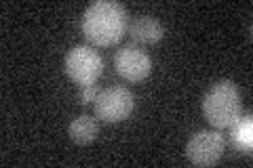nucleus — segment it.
<instances>
[{"instance_id": "nucleus-1", "label": "nucleus", "mask_w": 253, "mask_h": 168, "mask_svg": "<svg viewBox=\"0 0 253 168\" xmlns=\"http://www.w3.org/2000/svg\"><path fill=\"white\" fill-rule=\"evenodd\" d=\"M129 15L121 2L114 0H97L84 11L81 30L84 40L91 46H114L126 34Z\"/></svg>"}, {"instance_id": "nucleus-6", "label": "nucleus", "mask_w": 253, "mask_h": 168, "mask_svg": "<svg viewBox=\"0 0 253 168\" xmlns=\"http://www.w3.org/2000/svg\"><path fill=\"white\" fill-rule=\"evenodd\" d=\"M112 63L116 74L126 82H141L152 71V59L137 44H126L123 49H118Z\"/></svg>"}, {"instance_id": "nucleus-3", "label": "nucleus", "mask_w": 253, "mask_h": 168, "mask_svg": "<svg viewBox=\"0 0 253 168\" xmlns=\"http://www.w3.org/2000/svg\"><path fill=\"white\" fill-rule=\"evenodd\" d=\"M63 67H66V74L74 84L86 86L95 84L99 76L104 74V59L93 46L78 44L68 51L66 59H63Z\"/></svg>"}, {"instance_id": "nucleus-10", "label": "nucleus", "mask_w": 253, "mask_h": 168, "mask_svg": "<svg viewBox=\"0 0 253 168\" xmlns=\"http://www.w3.org/2000/svg\"><path fill=\"white\" fill-rule=\"evenodd\" d=\"M97 84H86V86H81V103L83 105H89V103H95L97 99Z\"/></svg>"}, {"instance_id": "nucleus-8", "label": "nucleus", "mask_w": 253, "mask_h": 168, "mask_svg": "<svg viewBox=\"0 0 253 168\" xmlns=\"http://www.w3.org/2000/svg\"><path fill=\"white\" fill-rule=\"evenodd\" d=\"M228 137H230V143L239 151H243V154H251V149H253V120H251V114L241 116L232 126H228Z\"/></svg>"}, {"instance_id": "nucleus-7", "label": "nucleus", "mask_w": 253, "mask_h": 168, "mask_svg": "<svg viewBox=\"0 0 253 168\" xmlns=\"http://www.w3.org/2000/svg\"><path fill=\"white\" fill-rule=\"evenodd\" d=\"M129 36L137 44H158L165 36V28L158 19L146 15V17H139L129 26Z\"/></svg>"}, {"instance_id": "nucleus-5", "label": "nucleus", "mask_w": 253, "mask_h": 168, "mask_svg": "<svg viewBox=\"0 0 253 168\" xmlns=\"http://www.w3.org/2000/svg\"><path fill=\"white\" fill-rule=\"evenodd\" d=\"M226 151V137L217 129L199 131L190 137L186 145V156L194 166L217 164Z\"/></svg>"}, {"instance_id": "nucleus-9", "label": "nucleus", "mask_w": 253, "mask_h": 168, "mask_svg": "<svg viewBox=\"0 0 253 168\" xmlns=\"http://www.w3.org/2000/svg\"><path fill=\"white\" fill-rule=\"evenodd\" d=\"M70 139L78 145H86V143H93L99 134V126H97V120L93 116H78L70 122V129H68Z\"/></svg>"}, {"instance_id": "nucleus-4", "label": "nucleus", "mask_w": 253, "mask_h": 168, "mask_svg": "<svg viewBox=\"0 0 253 168\" xmlns=\"http://www.w3.org/2000/svg\"><path fill=\"white\" fill-rule=\"evenodd\" d=\"M135 97L126 86H112L97 95L95 99V118L108 124H118L133 114Z\"/></svg>"}, {"instance_id": "nucleus-2", "label": "nucleus", "mask_w": 253, "mask_h": 168, "mask_svg": "<svg viewBox=\"0 0 253 168\" xmlns=\"http://www.w3.org/2000/svg\"><path fill=\"white\" fill-rule=\"evenodd\" d=\"M203 111L213 129H228L243 116L241 93L232 80H219L207 91L203 99Z\"/></svg>"}]
</instances>
